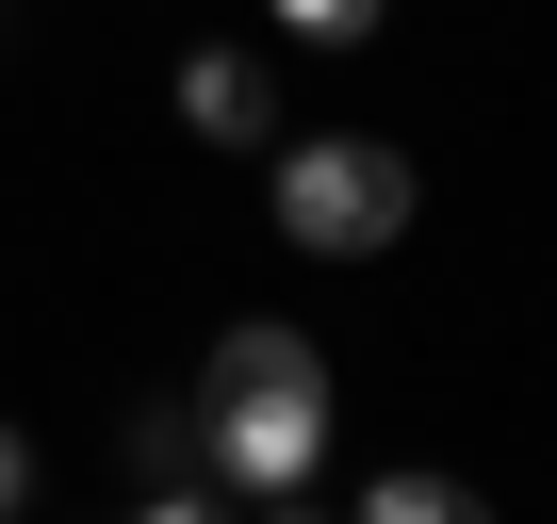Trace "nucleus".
<instances>
[{
	"instance_id": "2",
	"label": "nucleus",
	"mask_w": 557,
	"mask_h": 524,
	"mask_svg": "<svg viewBox=\"0 0 557 524\" xmlns=\"http://www.w3.org/2000/svg\"><path fill=\"white\" fill-rule=\"evenodd\" d=\"M278 229H296L312 262H361L410 229V148L377 132H312V148H278Z\"/></svg>"
},
{
	"instance_id": "9",
	"label": "nucleus",
	"mask_w": 557,
	"mask_h": 524,
	"mask_svg": "<svg viewBox=\"0 0 557 524\" xmlns=\"http://www.w3.org/2000/svg\"><path fill=\"white\" fill-rule=\"evenodd\" d=\"M262 524H329V508H296V491H262Z\"/></svg>"
},
{
	"instance_id": "3",
	"label": "nucleus",
	"mask_w": 557,
	"mask_h": 524,
	"mask_svg": "<svg viewBox=\"0 0 557 524\" xmlns=\"http://www.w3.org/2000/svg\"><path fill=\"white\" fill-rule=\"evenodd\" d=\"M181 115H197L213 148H278V83H262L246 50H197V66H181Z\"/></svg>"
},
{
	"instance_id": "5",
	"label": "nucleus",
	"mask_w": 557,
	"mask_h": 524,
	"mask_svg": "<svg viewBox=\"0 0 557 524\" xmlns=\"http://www.w3.org/2000/svg\"><path fill=\"white\" fill-rule=\"evenodd\" d=\"M132 475H148V491H197V410H148V426H132Z\"/></svg>"
},
{
	"instance_id": "7",
	"label": "nucleus",
	"mask_w": 557,
	"mask_h": 524,
	"mask_svg": "<svg viewBox=\"0 0 557 524\" xmlns=\"http://www.w3.org/2000/svg\"><path fill=\"white\" fill-rule=\"evenodd\" d=\"M17 491H34V442H17V426H0V524H17Z\"/></svg>"
},
{
	"instance_id": "4",
	"label": "nucleus",
	"mask_w": 557,
	"mask_h": 524,
	"mask_svg": "<svg viewBox=\"0 0 557 524\" xmlns=\"http://www.w3.org/2000/svg\"><path fill=\"white\" fill-rule=\"evenodd\" d=\"M361 524H492V508H475L459 475H426V459H410V475H377V491H361Z\"/></svg>"
},
{
	"instance_id": "1",
	"label": "nucleus",
	"mask_w": 557,
	"mask_h": 524,
	"mask_svg": "<svg viewBox=\"0 0 557 524\" xmlns=\"http://www.w3.org/2000/svg\"><path fill=\"white\" fill-rule=\"evenodd\" d=\"M197 459L230 491H312V459H329V361L296 328H230L213 377H197Z\"/></svg>"
},
{
	"instance_id": "6",
	"label": "nucleus",
	"mask_w": 557,
	"mask_h": 524,
	"mask_svg": "<svg viewBox=\"0 0 557 524\" xmlns=\"http://www.w3.org/2000/svg\"><path fill=\"white\" fill-rule=\"evenodd\" d=\"M278 34H312V50H345V34H377V0H278Z\"/></svg>"
},
{
	"instance_id": "8",
	"label": "nucleus",
	"mask_w": 557,
	"mask_h": 524,
	"mask_svg": "<svg viewBox=\"0 0 557 524\" xmlns=\"http://www.w3.org/2000/svg\"><path fill=\"white\" fill-rule=\"evenodd\" d=\"M132 524H213V508H197V491H148V508H132Z\"/></svg>"
}]
</instances>
